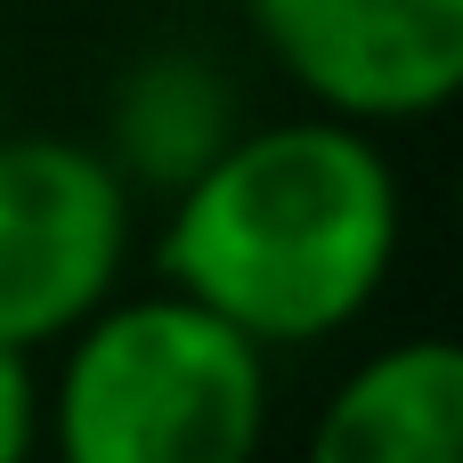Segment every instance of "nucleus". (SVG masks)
I'll return each mask as SVG.
<instances>
[{
    "label": "nucleus",
    "instance_id": "f257e3e1",
    "mask_svg": "<svg viewBox=\"0 0 463 463\" xmlns=\"http://www.w3.org/2000/svg\"><path fill=\"white\" fill-rule=\"evenodd\" d=\"M407 252V187L366 122H244L179 195H163L155 269L244 342L317 350L350 334Z\"/></svg>",
    "mask_w": 463,
    "mask_h": 463
},
{
    "label": "nucleus",
    "instance_id": "f03ea898",
    "mask_svg": "<svg viewBox=\"0 0 463 463\" xmlns=\"http://www.w3.org/2000/svg\"><path fill=\"white\" fill-rule=\"evenodd\" d=\"M269 407V350L203 301L146 285L57 342L41 448L57 463H260Z\"/></svg>",
    "mask_w": 463,
    "mask_h": 463
},
{
    "label": "nucleus",
    "instance_id": "7ed1b4c3",
    "mask_svg": "<svg viewBox=\"0 0 463 463\" xmlns=\"http://www.w3.org/2000/svg\"><path fill=\"white\" fill-rule=\"evenodd\" d=\"M138 252V195L106 146L16 130L0 138V342L57 350L98 317Z\"/></svg>",
    "mask_w": 463,
    "mask_h": 463
},
{
    "label": "nucleus",
    "instance_id": "20e7f679",
    "mask_svg": "<svg viewBox=\"0 0 463 463\" xmlns=\"http://www.w3.org/2000/svg\"><path fill=\"white\" fill-rule=\"evenodd\" d=\"M269 65L342 122H431L463 98V0H244Z\"/></svg>",
    "mask_w": 463,
    "mask_h": 463
},
{
    "label": "nucleus",
    "instance_id": "39448f33",
    "mask_svg": "<svg viewBox=\"0 0 463 463\" xmlns=\"http://www.w3.org/2000/svg\"><path fill=\"white\" fill-rule=\"evenodd\" d=\"M301 463H463V334L366 350L326 391Z\"/></svg>",
    "mask_w": 463,
    "mask_h": 463
},
{
    "label": "nucleus",
    "instance_id": "423d86ee",
    "mask_svg": "<svg viewBox=\"0 0 463 463\" xmlns=\"http://www.w3.org/2000/svg\"><path fill=\"white\" fill-rule=\"evenodd\" d=\"M236 130H244V98L228 65H212L203 49H146L122 65L98 146L130 179V195H179Z\"/></svg>",
    "mask_w": 463,
    "mask_h": 463
},
{
    "label": "nucleus",
    "instance_id": "0eeeda50",
    "mask_svg": "<svg viewBox=\"0 0 463 463\" xmlns=\"http://www.w3.org/2000/svg\"><path fill=\"white\" fill-rule=\"evenodd\" d=\"M33 456H41V366H33V350L0 342V463Z\"/></svg>",
    "mask_w": 463,
    "mask_h": 463
},
{
    "label": "nucleus",
    "instance_id": "6e6552de",
    "mask_svg": "<svg viewBox=\"0 0 463 463\" xmlns=\"http://www.w3.org/2000/svg\"><path fill=\"white\" fill-rule=\"evenodd\" d=\"M456 228H463V171H456Z\"/></svg>",
    "mask_w": 463,
    "mask_h": 463
}]
</instances>
